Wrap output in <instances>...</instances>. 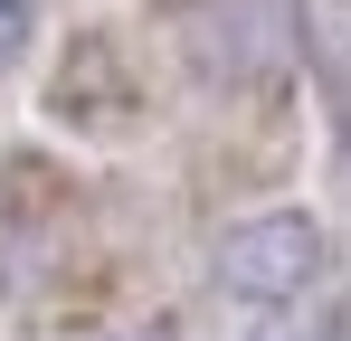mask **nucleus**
Segmentation results:
<instances>
[{"instance_id": "7ed1b4c3", "label": "nucleus", "mask_w": 351, "mask_h": 341, "mask_svg": "<svg viewBox=\"0 0 351 341\" xmlns=\"http://www.w3.org/2000/svg\"><path fill=\"white\" fill-rule=\"evenodd\" d=\"M285 341H351V313H323V323H304V332H285Z\"/></svg>"}, {"instance_id": "f257e3e1", "label": "nucleus", "mask_w": 351, "mask_h": 341, "mask_svg": "<svg viewBox=\"0 0 351 341\" xmlns=\"http://www.w3.org/2000/svg\"><path fill=\"white\" fill-rule=\"evenodd\" d=\"M313 275H323V218L313 209H256L219 237V284L237 303H304Z\"/></svg>"}, {"instance_id": "20e7f679", "label": "nucleus", "mask_w": 351, "mask_h": 341, "mask_svg": "<svg viewBox=\"0 0 351 341\" xmlns=\"http://www.w3.org/2000/svg\"><path fill=\"white\" fill-rule=\"evenodd\" d=\"M86 341H171L162 323H123V332H86Z\"/></svg>"}, {"instance_id": "f03ea898", "label": "nucleus", "mask_w": 351, "mask_h": 341, "mask_svg": "<svg viewBox=\"0 0 351 341\" xmlns=\"http://www.w3.org/2000/svg\"><path fill=\"white\" fill-rule=\"evenodd\" d=\"M29 38H38V0H0V76L29 57Z\"/></svg>"}]
</instances>
